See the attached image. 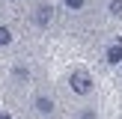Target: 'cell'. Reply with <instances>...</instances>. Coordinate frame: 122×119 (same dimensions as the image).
<instances>
[{
    "label": "cell",
    "instance_id": "obj_1",
    "mask_svg": "<svg viewBox=\"0 0 122 119\" xmlns=\"http://www.w3.org/2000/svg\"><path fill=\"white\" fill-rule=\"evenodd\" d=\"M69 83H71V92H77V95H89L92 92V77L86 71H75L69 77Z\"/></svg>",
    "mask_w": 122,
    "mask_h": 119
},
{
    "label": "cell",
    "instance_id": "obj_2",
    "mask_svg": "<svg viewBox=\"0 0 122 119\" xmlns=\"http://www.w3.org/2000/svg\"><path fill=\"white\" fill-rule=\"evenodd\" d=\"M51 12H54V9H51V6H48V3H42V6H39V9H36V15H33V21H36V24H39V27H45V24H48V21H51Z\"/></svg>",
    "mask_w": 122,
    "mask_h": 119
},
{
    "label": "cell",
    "instance_id": "obj_3",
    "mask_svg": "<svg viewBox=\"0 0 122 119\" xmlns=\"http://www.w3.org/2000/svg\"><path fill=\"white\" fill-rule=\"evenodd\" d=\"M36 110L48 116V113H54V101L48 98V95H39V98H36Z\"/></svg>",
    "mask_w": 122,
    "mask_h": 119
},
{
    "label": "cell",
    "instance_id": "obj_4",
    "mask_svg": "<svg viewBox=\"0 0 122 119\" xmlns=\"http://www.w3.org/2000/svg\"><path fill=\"white\" fill-rule=\"evenodd\" d=\"M107 63H122V45H116V42H113L110 48H107Z\"/></svg>",
    "mask_w": 122,
    "mask_h": 119
},
{
    "label": "cell",
    "instance_id": "obj_5",
    "mask_svg": "<svg viewBox=\"0 0 122 119\" xmlns=\"http://www.w3.org/2000/svg\"><path fill=\"white\" fill-rule=\"evenodd\" d=\"M12 42V33H9V27H3L0 24V45H9Z\"/></svg>",
    "mask_w": 122,
    "mask_h": 119
},
{
    "label": "cell",
    "instance_id": "obj_6",
    "mask_svg": "<svg viewBox=\"0 0 122 119\" xmlns=\"http://www.w3.org/2000/svg\"><path fill=\"white\" fill-rule=\"evenodd\" d=\"M110 12L116 18H122V0H110Z\"/></svg>",
    "mask_w": 122,
    "mask_h": 119
},
{
    "label": "cell",
    "instance_id": "obj_7",
    "mask_svg": "<svg viewBox=\"0 0 122 119\" xmlns=\"http://www.w3.org/2000/svg\"><path fill=\"white\" fill-rule=\"evenodd\" d=\"M69 9H83V0H63Z\"/></svg>",
    "mask_w": 122,
    "mask_h": 119
},
{
    "label": "cell",
    "instance_id": "obj_8",
    "mask_svg": "<svg viewBox=\"0 0 122 119\" xmlns=\"http://www.w3.org/2000/svg\"><path fill=\"white\" fill-rule=\"evenodd\" d=\"M81 119H95V113H92V110H83V113H81Z\"/></svg>",
    "mask_w": 122,
    "mask_h": 119
},
{
    "label": "cell",
    "instance_id": "obj_9",
    "mask_svg": "<svg viewBox=\"0 0 122 119\" xmlns=\"http://www.w3.org/2000/svg\"><path fill=\"white\" fill-rule=\"evenodd\" d=\"M0 119H9V113H0Z\"/></svg>",
    "mask_w": 122,
    "mask_h": 119
}]
</instances>
